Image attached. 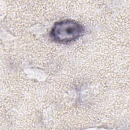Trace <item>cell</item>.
Returning <instances> with one entry per match:
<instances>
[{
    "mask_svg": "<svg viewBox=\"0 0 130 130\" xmlns=\"http://www.w3.org/2000/svg\"><path fill=\"white\" fill-rule=\"evenodd\" d=\"M85 30L83 26L73 20H63L54 23L50 36L56 42L67 44L78 39L82 36Z\"/></svg>",
    "mask_w": 130,
    "mask_h": 130,
    "instance_id": "obj_1",
    "label": "cell"
}]
</instances>
